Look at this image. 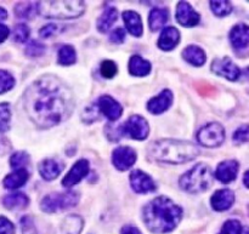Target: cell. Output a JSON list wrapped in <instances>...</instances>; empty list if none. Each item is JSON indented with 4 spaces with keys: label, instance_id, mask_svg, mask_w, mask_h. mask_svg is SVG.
I'll return each mask as SVG.
<instances>
[{
    "label": "cell",
    "instance_id": "6da1fadb",
    "mask_svg": "<svg viewBox=\"0 0 249 234\" xmlns=\"http://www.w3.org/2000/svg\"><path fill=\"white\" fill-rule=\"evenodd\" d=\"M23 104L29 119L40 129L58 125L70 118L74 100L67 85L55 75H43L27 87Z\"/></svg>",
    "mask_w": 249,
    "mask_h": 234
},
{
    "label": "cell",
    "instance_id": "7a4b0ae2",
    "mask_svg": "<svg viewBox=\"0 0 249 234\" xmlns=\"http://www.w3.org/2000/svg\"><path fill=\"white\" fill-rule=\"evenodd\" d=\"M182 218V209L167 197H157L146 204L142 220L148 231L156 234L172 232Z\"/></svg>",
    "mask_w": 249,
    "mask_h": 234
},
{
    "label": "cell",
    "instance_id": "3957f363",
    "mask_svg": "<svg viewBox=\"0 0 249 234\" xmlns=\"http://www.w3.org/2000/svg\"><path fill=\"white\" fill-rule=\"evenodd\" d=\"M148 157L168 164H184L199 155V148L195 143L182 140L163 138L148 146Z\"/></svg>",
    "mask_w": 249,
    "mask_h": 234
},
{
    "label": "cell",
    "instance_id": "277c9868",
    "mask_svg": "<svg viewBox=\"0 0 249 234\" xmlns=\"http://www.w3.org/2000/svg\"><path fill=\"white\" fill-rule=\"evenodd\" d=\"M84 1H38L36 12L46 18H77L84 14Z\"/></svg>",
    "mask_w": 249,
    "mask_h": 234
},
{
    "label": "cell",
    "instance_id": "5b68a950",
    "mask_svg": "<svg viewBox=\"0 0 249 234\" xmlns=\"http://www.w3.org/2000/svg\"><path fill=\"white\" fill-rule=\"evenodd\" d=\"M213 184V172L209 165L204 163L195 165L191 170L180 177L179 184L187 193L197 194L208 191Z\"/></svg>",
    "mask_w": 249,
    "mask_h": 234
},
{
    "label": "cell",
    "instance_id": "8992f818",
    "mask_svg": "<svg viewBox=\"0 0 249 234\" xmlns=\"http://www.w3.org/2000/svg\"><path fill=\"white\" fill-rule=\"evenodd\" d=\"M78 201H79V194L77 192L68 191L51 193L44 197L43 201H40V209L44 213L53 214L73 208L77 205Z\"/></svg>",
    "mask_w": 249,
    "mask_h": 234
},
{
    "label": "cell",
    "instance_id": "52a82bcc",
    "mask_svg": "<svg viewBox=\"0 0 249 234\" xmlns=\"http://www.w3.org/2000/svg\"><path fill=\"white\" fill-rule=\"evenodd\" d=\"M197 140L203 147L215 148L223 145L225 140V130L219 123H209L197 134Z\"/></svg>",
    "mask_w": 249,
    "mask_h": 234
},
{
    "label": "cell",
    "instance_id": "ba28073f",
    "mask_svg": "<svg viewBox=\"0 0 249 234\" xmlns=\"http://www.w3.org/2000/svg\"><path fill=\"white\" fill-rule=\"evenodd\" d=\"M122 136L129 135L131 138L138 141L146 140L150 134V126L147 120L141 116H131L123 125L121 126Z\"/></svg>",
    "mask_w": 249,
    "mask_h": 234
},
{
    "label": "cell",
    "instance_id": "9c48e42d",
    "mask_svg": "<svg viewBox=\"0 0 249 234\" xmlns=\"http://www.w3.org/2000/svg\"><path fill=\"white\" fill-rule=\"evenodd\" d=\"M211 68L215 74L220 75V77L225 78L230 82H236V80L240 79L241 74H242L238 66H236L232 62V60L229 57L216 58L213 61Z\"/></svg>",
    "mask_w": 249,
    "mask_h": 234
},
{
    "label": "cell",
    "instance_id": "30bf717a",
    "mask_svg": "<svg viewBox=\"0 0 249 234\" xmlns=\"http://www.w3.org/2000/svg\"><path fill=\"white\" fill-rule=\"evenodd\" d=\"M136 162V152L130 147H118L112 153V163L119 171L130 169Z\"/></svg>",
    "mask_w": 249,
    "mask_h": 234
},
{
    "label": "cell",
    "instance_id": "8fae6325",
    "mask_svg": "<svg viewBox=\"0 0 249 234\" xmlns=\"http://www.w3.org/2000/svg\"><path fill=\"white\" fill-rule=\"evenodd\" d=\"M230 41L233 50L237 53L249 50V26L245 23L233 26L230 32Z\"/></svg>",
    "mask_w": 249,
    "mask_h": 234
},
{
    "label": "cell",
    "instance_id": "7c38bea8",
    "mask_svg": "<svg viewBox=\"0 0 249 234\" xmlns=\"http://www.w3.org/2000/svg\"><path fill=\"white\" fill-rule=\"evenodd\" d=\"M96 106L99 111L111 121L118 120L123 114V107L121 106V103L108 95H104L100 97Z\"/></svg>",
    "mask_w": 249,
    "mask_h": 234
},
{
    "label": "cell",
    "instance_id": "4fadbf2b",
    "mask_svg": "<svg viewBox=\"0 0 249 234\" xmlns=\"http://www.w3.org/2000/svg\"><path fill=\"white\" fill-rule=\"evenodd\" d=\"M131 188L140 194L151 193L156 191V184L146 172L141 170H134L130 174Z\"/></svg>",
    "mask_w": 249,
    "mask_h": 234
},
{
    "label": "cell",
    "instance_id": "5bb4252c",
    "mask_svg": "<svg viewBox=\"0 0 249 234\" xmlns=\"http://www.w3.org/2000/svg\"><path fill=\"white\" fill-rule=\"evenodd\" d=\"M89 162L87 159H80L75 163L72 167V169L68 171V174L66 175L65 179L62 180V184L67 188H71L74 184H79L84 177H87V175L89 174Z\"/></svg>",
    "mask_w": 249,
    "mask_h": 234
},
{
    "label": "cell",
    "instance_id": "9a60e30c",
    "mask_svg": "<svg viewBox=\"0 0 249 234\" xmlns=\"http://www.w3.org/2000/svg\"><path fill=\"white\" fill-rule=\"evenodd\" d=\"M177 19L181 26L195 27L198 24L201 16L187 1H180L177 6Z\"/></svg>",
    "mask_w": 249,
    "mask_h": 234
},
{
    "label": "cell",
    "instance_id": "2e32d148",
    "mask_svg": "<svg viewBox=\"0 0 249 234\" xmlns=\"http://www.w3.org/2000/svg\"><path fill=\"white\" fill-rule=\"evenodd\" d=\"M240 164L233 159L224 160L218 165L215 171V177L223 184H230L237 177Z\"/></svg>",
    "mask_w": 249,
    "mask_h": 234
},
{
    "label": "cell",
    "instance_id": "e0dca14e",
    "mask_svg": "<svg viewBox=\"0 0 249 234\" xmlns=\"http://www.w3.org/2000/svg\"><path fill=\"white\" fill-rule=\"evenodd\" d=\"M173 103V92L169 89L160 91L156 97L151 99L147 103V109L152 114H160L167 111Z\"/></svg>",
    "mask_w": 249,
    "mask_h": 234
},
{
    "label": "cell",
    "instance_id": "ac0fdd59",
    "mask_svg": "<svg viewBox=\"0 0 249 234\" xmlns=\"http://www.w3.org/2000/svg\"><path fill=\"white\" fill-rule=\"evenodd\" d=\"M235 203V193L231 189H219L211 199L212 208L215 211H226Z\"/></svg>",
    "mask_w": 249,
    "mask_h": 234
},
{
    "label": "cell",
    "instance_id": "d6986e66",
    "mask_svg": "<svg viewBox=\"0 0 249 234\" xmlns=\"http://www.w3.org/2000/svg\"><path fill=\"white\" fill-rule=\"evenodd\" d=\"M63 167H65V165H63L62 162L48 158V159H44L39 164V174L46 181H53L56 177L60 176Z\"/></svg>",
    "mask_w": 249,
    "mask_h": 234
},
{
    "label": "cell",
    "instance_id": "ffe728a7",
    "mask_svg": "<svg viewBox=\"0 0 249 234\" xmlns=\"http://www.w3.org/2000/svg\"><path fill=\"white\" fill-rule=\"evenodd\" d=\"M180 41V32L175 27H167L160 33L158 48L163 51H170L178 46Z\"/></svg>",
    "mask_w": 249,
    "mask_h": 234
},
{
    "label": "cell",
    "instance_id": "44dd1931",
    "mask_svg": "<svg viewBox=\"0 0 249 234\" xmlns=\"http://www.w3.org/2000/svg\"><path fill=\"white\" fill-rule=\"evenodd\" d=\"M123 21L125 23L126 29L128 32H130V34H133L134 36H141L143 33V26L142 21H141V17L138 12L135 11H124L123 12Z\"/></svg>",
    "mask_w": 249,
    "mask_h": 234
},
{
    "label": "cell",
    "instance_id": "7402d4cb",
    "mask_svg": "<svg viewBox=\"0 0 249 234\" xmlns=\"http://www.w3.org/2000/svg\"><path fill=\"white\" fill-rule=\"evenodd\" d=\"M182 58L195 67H201L206 62L207 56L199 46L189 45L182 51Z\"/></svg>",
    "mask_w": 249,
    "mask_h": 234
},
{
    "label": "cell",
    "instance_id": "603a6c76",
    "mask_svg": "<svg viewBox=\"0 0 249 234\" xmlns=\"http://www.w3.org/2000/svg\"><path fill=\"white\" fill-rule=\"evenodd\" d=\"M29 174L26 169L15 170L14 172L7 175L4 179V187L6 189H17L19 187L24 186L26 182L28 181Z\"/></svg>",
    "mask_w": 249,
    "mask_h": 234
},
{
    "label": "cell",
    "instance_id": "cb8c5ba5",
    "mask_svg": "<svg viewBox=\"0 0 249 234\" xmlns=\"http://www.w3.org/2000/svg\"><path fill=\"white\" fill-rule=\"evenodd\" d=\"M151 72V63L141 56H131L129 60V73L134 77H146Z\"/></svg>",
    "mask_w": 249,
    "mask_h": 234
},
{
    "label": "cell",
    "instance_id": "d4e9b609",
    "mask_svg": "<svg viewBox=\"0 0 249 234\" xmlns=\"http://www.w3.org/2000/svg\"><path fill=\"white\" fill-rule=\"evenodd\" d=\"M2 204L9 210H22L28 206L29 198L23 193H12L2 199Z\"/></svg>",
    "mask_w": 249,
    "mask_h": 234
},
{
    "label": "cell",
    "instance_id": "484cf974",
    "mask_svg": "<svg viewBox=\"0 0 249 234\" xmlns=\"http://www.w3.org/2000/svg\"><path fill=\"white\" fill-rule=\"evenodd\" d=\"M168 18H169L168 10L153 9L151 11L150 16H148V23H150L151 31L158 32L160 29H162L163 26L168 22Z\"/></svg>",
    "mask_w": 249,
    "mask_h": 234
},
{
    "label": "cell",
    "instance_id": "4316f807",
    "mask_svg": "<svg viewBox=\"0 0 249 234\" xmlns=\"http://www.w3.org/2000/svg\"><path fill=\"white\" fill-rule=\"evenodd\" d=\"M118 18V11L114 7H107L104 12H102L101 16L97 19V29L101 33L108 31L112 26H113L114 22Z\"/></svg>",
    "mask_w": 249,
    "mask_h": 234
},
{
    "label": "cell",
    "instance_id": "83f0119b",
    "mask_svg": "<svg viewBox=\"0 0 249 234\" xmlns=\"http://www.w3.org/2000/svg\"><path fill=\"white\" fill-rule=\"evenodd\" d=\"M83 228V220L79 216L71 215L61 225V234H79Z\"/></svg>",
    "mask_w": 249,
    "mask_h": 234
},
{
    "label": "cell",
    "instance_id": "f1b7e54d",
    "mask_svg": "<svg viewBox=\"0 0 249 234\" xmlns=\"http://www.w3.org/2000/svg\"><path fill=\"white\" fill-rule=\"evenodd\" d=\"M57 61L62 66H71L73 63H75V61H77V53H75L74 48L71 45H63L58 50Z\"/></svg>",
    "mask_w": 249,
    "mask_h": 234
},
{
    "label": "cell",
    "instance_id": "f546056e",
    "mask_svg": "<svg viewBox=\"0 0 249 234\" xmlns=\"http://www.w3.org/2000/svg\"><path fill=\"white\" fill-rule=\"evenodd\" d=\"M211 10L215 16H228L232 11V4L230 1H226V0H213V1H211Z\"/></svg>",
    "mask_w": 249,
    "mask_h": 234
},
{
    "label": "cell",
    "instance_id": "4dcf8cb0",
    "mask_svg": "<svg viewBox=\"0 0 249 234\" xmlns=\"http://www.w3.org/2000/svg\"><path fill=\"white\" fill-rule=\"evenodd\" d=\"M15 11H16V16L21 17V18H31L36 12V4L26 1L18 2L15 7Z\"/></svg>",
    "mask_w": 249,
    "mask_h": 234
},
{
    "label": "cell",
    "instance_id": "1f68e13d",
    "mask_svg": "<svg viewBox=\"0 0 249 234\" xmlns=\"http://www.w3.org/2000/svg\"><path fill=\"white\" fill-rule=\"evenodd\" d=\"M10 120H11V109L10 104L4 102L0 103V133H5L10 129Z\"/></svg>",
    "mask_w": 249,
    "mask_h": 234
},
{
    "label": "cell",
    "instance_id": "d6a6232c",
    "mask_svg": "<svg viewBox=\"0 0 249 234\" xmlns=\"http://www.w3.org/2000/svg\"><path fill=\"white\" fill-rule=\"evenodd\" d=\"M46 48L44 44H41L40 41L36 40H31L28 41L26 46V55L28 57H39V56L44 55Z\"/></svg>",
    "mask_w": 249,
    "mask_h": 234
},
{
    "label": "cell",
    "instance_id": "836d02e7",
    "mask_svg": "<svg viewBox=\"0 0 249 234\" xmlns=\"http://www.w3.org/2000/svg\"><path fill=\"white\" fill-rule=\"evenodd\" d=\"M29 163V155L26 152H17L15 154H12V157L10 158V165H11L12 169L18 170V169H24L27 164Z\"/></svg>",
    "mask_w": 249,
    "mask_h": 234
},
{
    "label": "cell",
    "instance_id": "e575fe53",
    "mask_svg": "<svg viewBox=\"0 0 249 234\" xmlns=\"http://www.w3.org/2000/svg\"><path fill=\"white\" fill-rule=\"evenodd\" d=\"M15 79L6 70H0V95L14 87Z\"/></svg>",
    "mask_w": 249,
    "mask_h": 234
},
{
    "label": "cell",
    "instance_id": "d590c367",
    "mask_svg": "<svg viewBox=\"0 0 249 234\" xmlns=\"http://www.w3.org/2000/svg\"><path fill=\"white\" fill-rule=\"evenodd\" d=\"M29 38V27L24 23H19L14 29V40L17 43H24Z\"/></svg>",
    "mask_w": 249,
    "mask_h": 234
},
{
    "label": "cell",
    "instance_id": "8d00e7d4",
    "mask_svg": "<svg viewBox=\"0 0 249 234\" xmlns=\"http://www.w3.org/2000/svg\"><path fill=\"white\" fill-rule=\"evenodd\" d=\"M100 72H101L102 77L106 79H112L114 75L117 74V65L111 60H106L101 63L100 67Z\"/></svg>",
    "mask_w": 249,
    "mask_h": 234
},
{
    "label": "cell",
    "instance_id": "74e56055",
    "mask_svg": "<svg viewBox=\"0 0 249 234\" xmlns=\"http://www.w3.org/2000/svg\"><path fill=\"white\" fill-rule=\"evenodd\" d=\"M233 142L236 145H242V143L249 142V124L240 126L237 130L233 133Z\"/></svg>",
    "mask_w": 249,
    "mask_h": 234
},
{
    "label": "cell",
    "instance_id": "f35d334b",
    "mask_svg": "<svg viewBox=\"0 0 249 234\" xmlns=\"http://www.w3.org/2000/svg\"><path fill=\"white\" fill-rule=\"evenodd\" d=\"M242 232V225L237 220H229L224 223L219 234H241Z\"/></svg>",
    "mask_w": 249,
    "mask_h": 234
},
{
    "label": "cell",
    "instance_id": "ab89813d",
    "mask_svg": "<svg viewBox=\"0 0 249 234\" xmlns=\"http://www.w3.org/2000/svg\"><path fill=\"white\" fill-rule=\"evenodd\" d=\"M21 230L22 234H38L33 218L31 216H23L21 218Z\"/></svg>",
    "mask_w": 249,
    "mask_h": 234
},
{
    "label": "cell",
    "instance_id": "60d3db41",
    "mask_svg": "<svg viewBox=\"0 0 249 234\" xmlns=\"http://www.w3.org/2000/svg\"><path fill=\"white\" fill-rule=\"evenodd\" d=\"M0 234H15V226L4 216H0Z\"/></svg>",
    "mask_w": 249,
    "mask_h": 234
},
{
    "label": "cell",
    "instance_id": "b9f144b4",
    "mask_svg": "<svg viewBox=\"0 0 249 234\" xmlns=\"http://www.w3.org/2000/svg\"><path fill=\"white\" fill-rule=\"evenodd\" d=\"M109 40L114 44H122L125 40V32L123 28H117L109 34Z\"/></svg>",
    "mask_w": 249,
    "mask_h": 234
},
{
    "label": "cell",
    "instance_id": "7bdbcfd3",
    "mask_svg": "<svg viewBox=\"0 0 249 234\" xmlns=\"http://www.w3.org/2000/svg\"><path fill=\"white\" fill-rule=\"evenodd\" d=\"M56 31H57V26L53 23H49L40 29L39 34H40L41 38L46 39V38H50L51 35H53V34L56 33Z\"/></svg>",
    "mask_w": 249,
    "mask_h": 234
},
{
    "label": "cell",
    "instance_id": "ee69618b",
    "mask_svg": "<svg viewBox=\"0 0 249 234\" xmlns=\"http://www.w3.org/2000/svg\"><path fill=\"white\" fill-rule=\"evenodd\" d=\"M9 35H10V29L7 28L6 26L0 23V43L6 40V39L9 38Z\"/></svg>",
    "mask_w": 249,
    "mask_h": 234
},
{
    "label": "cell",
    "instance_id": "f6af8a7d",
    "mask_svg": "<svg viewBox=\"0 0 249 234\" xmlns=\"http://www.w3.org/2000/svg\"><path fill=\"white\" fill-rule=\"evenodd\" d=\"M121 234H142V233L140 232L139 228L134 227V226H124V227L122 228Z\"/></svg>",
    "mask_w": 249,
    "mask_h": 234
},
{
    "label": "cell",
    "instance_id": "bcb514c9",
    "mask_svg": "<svg viewBox=\"0 0 249 234\" xmlns=\"http://www.w3.org/2000/svg\"><path fill=\"white\" fill-rule=\"evenodd\" d=\"M7 18V12L6 10L2 9V7H0V22L4 21V19Z\"/></svg>",
    "mask_w": 249,
    "mask_h": 234
},
{
    "label": "cell",
    "instance_id": "7dc6e473",
    "mask_svg": "<svg viewBox=\"0 0 249 234\" xmlns=\"http://www.w3.org/2000/svg\"><path fill=\"white\" fill-rule=\"evenodd\" d=\"M243 184H245V186L247 187V188H249V170L245 172V176H243Z\"/></svg>",
    "mask_w": 249,
    "mask_h": 234
},
{
    "label": "cell",
    "instance_id": "c3c4849f",
    "mask_svg": "<svg viewBox=\"0 0 249 234\" xmlns=\"http://www.w3.org/2000/svg\"><path fill=\"white\" fill-rule=\"evenodd\" d=\"M241 234H249V228L248 227L242 228V232H241Z\"/></svg>",
    "mask_w": 249,
    "mask_h": 234
},
{
    "label": "cell",
    "instance_id": "681fc988",
    "mask_svg": "<svg viewBox=\"0 0 249 234\" xmlns=\"http://www.w3.org/2000/svg\"><path fill=\"white\" fill-rule=\"evenodd\" d=\"M248 214H249V206H248Z\"/></svg>",
    "mask_w": 249,
    "mask_h": 234
}]
</instances>
